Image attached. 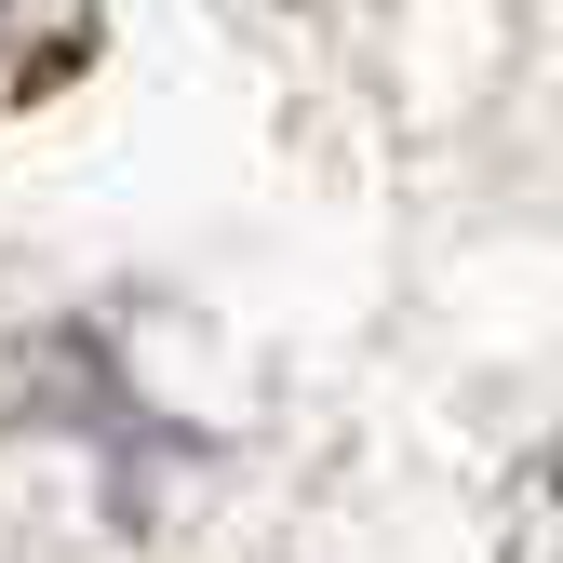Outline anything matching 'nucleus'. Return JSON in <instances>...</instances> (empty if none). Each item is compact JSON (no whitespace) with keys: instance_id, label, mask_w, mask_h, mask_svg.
<instances>
[{"instance_id":"obj_1","label":"nucleus","mask_w":563,"mask_h":563,"mask_svg":"<svg viewBox=\"0 0 563 563\" xmlns=\"http://www.w3.org/2000/svg\"><path fill=\"white\" fill-rule=\"evenodd\" d=\"M81 0H0V67H14V81H54L67 54H81Z\"/></svg>"},{"instance_id":"obj_2","label":"nucleus","mask_w":563,"mask_h":563,"mask_svg":"<svg viewBox=\"0 0 563 563\" xmlns=\"http://www.w3.org/2000/svg\"><path fill=\"white\" fill-rule=\"evenodd\" d=\"M550 497H563V443H550Z\"/></svg>"}]
</instances>
